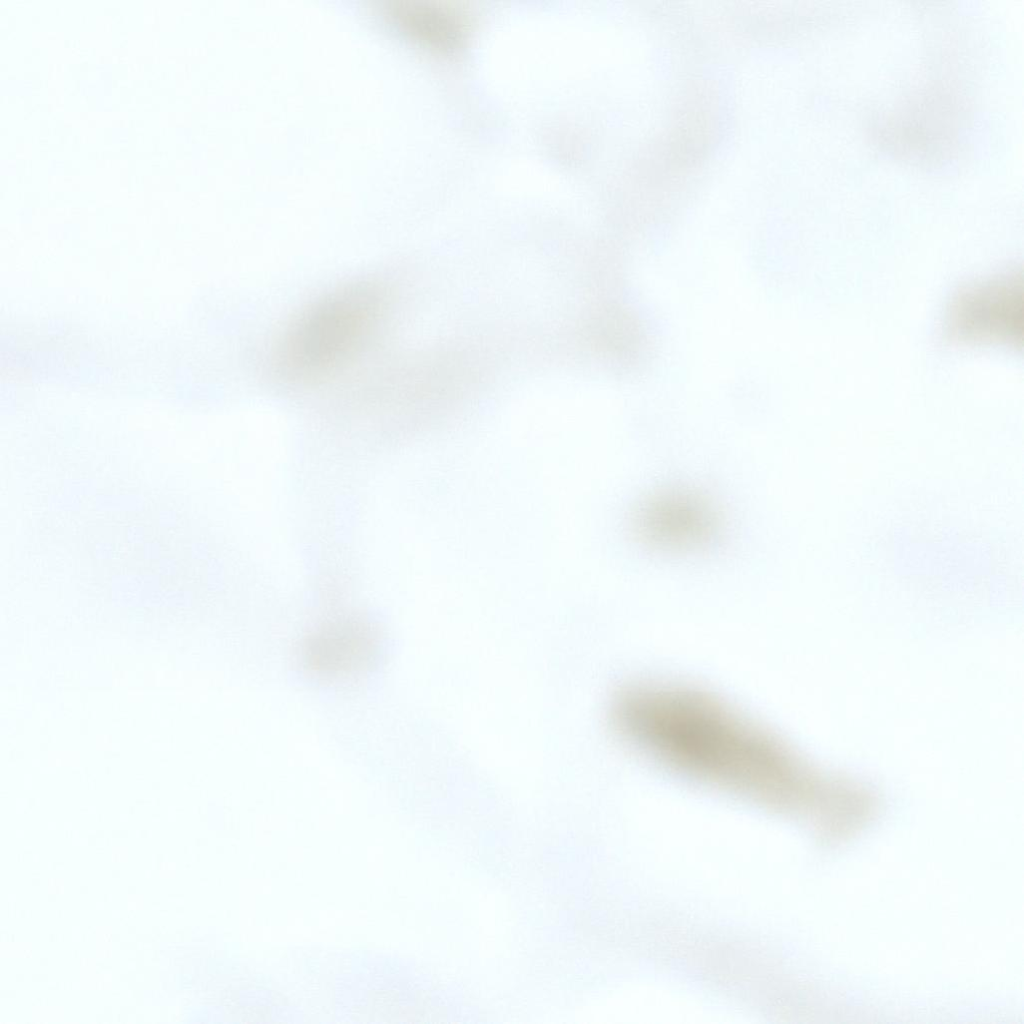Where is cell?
Instances as JSON below:
<instances>
[{"label": "cell", "mask_w": 1024, "mask_h": 1024, "mask_svg": "<svg viewBox=\"0 0 1024 1024\" xmlns=\"http://www.w3.org/2000/svg\"><path fill=\"white\" fill-rule=\"evenodd\" d=\"M611 712L626 741L686 776L780 806L824 795L784 741L707 692L635 685L617 694Z\"/></svg>", "instance_id": "1"}, {"label": "cell", "mask_w": 1024, "mask_h": 1024, "mask_svg": "<svg viewBox=\"0 0 1024 1024\" xmlns=\"http://www.w3.org/2000/svg\"><path fill=\"white\" fill-rule=\"evenodd\" d=\"M383 289L354 282L329 292L288 326L276 352V365L288 379L314 380L347 363L368 341L385 310Z\"/></svg>", "instance_id": "2"}, {"label": "cell", "mask_w": 1024, "mask_h": 1024, "mask_svg": "<svg viewBox=\"0 0 1024 1024\" xmlns=\"http://www.w3.org/2000/svg\"><path fill=\"white\" fill-rule=\"evenodd\" d=\"M945 323L948 337L957 343L1021 347L1022 276L995 277L960 290L948 307Z\"/></svg>", "instance_id": "3"}, {"label": "cell", "mask_w": 1024, "mask_h": 1024, "mask_svg": "<svg viewBox=\"0 0 1024 1024\" xmlns=\"http://www.w3.org/2000/svg\"><path fill=\"white\" fill-rule=\"evenodd\" d=\"M714 507L690 490L670 489L647 497L631 516V528L645 544L666 550L700 547L716 534Z\"/></svg>", "instance_id": "4"}, {"label": "cell", "mask_w": 1024, "mask_h": 1024, "mask_svg": "<svg viewBox=\"0 0 1024 1024\" xmlns=\"http://www.w3.org/2000/svg\"><path fill=\"white\" fill-rule=\"evenodd\" d=\"M388 22L419 44L442 52L461 49L469 34L468 18L454 7L426 0H394L383 7Z\"/></svg>", "instance_id": "5"}, {"label": "cell", "mask_w": 1024, "mask_h": 1024, "mask_svg": "<svg viewBox=\"0 0 1024 1024\" xmlns=\"http://www.w3.org/2000/svg\"><path fill=\"white\" fill-rule=\"evenodd\" d=\"M377 647L374 633L359 624L328 627L309 637L302 648L307 667L317 673L337 675L362 668Z\"/></svg>", "instance_id": "6"}, {"label": "cell", "mask_w": 1024, "mask_h": 1024, "mask_svg": "<svg viewBox=\"0 0 1024 1024\" xmlns=\"http://www.w3.org/2000/svg\"><path fill=\"white\" fill-rule=\"evenodd\" d=\"M627 321L624 315L616 310H608L597 315L590 323V337L596 347L608 351H622L628 345Z\"/></svg>", "instance_id": "7"}]
</instances>
